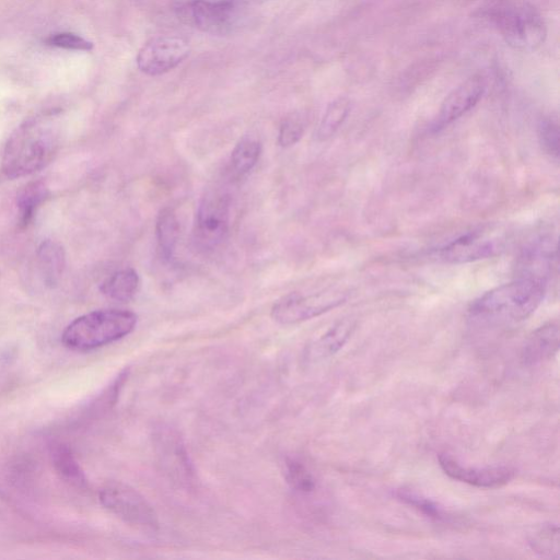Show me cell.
Returning a JSON list of instances; mask_svg holds the SVG:
<instances>
[{"mask_svg": "<svg viewBox=\"0 0 560 560\" xmlns=\"http://www.w3.org/2000/svg\"><path fill=\"white\" fill-rule=\"evenodd\" d=\"M230 197L217 191L208 192L198 206L194 243L202 252L217 250L228 237L230 229Z\"/></svg>", "mask_w": 560, "mask_h": 560, "instance_id": "obj_5", "label": "cell"}, {"mask_svg": "<svg viewBox=\"0 0 560 560\" xmlns=\"http://www.w3.org/2000/svg\"><path fill=\"white\" fill-rule=\"evenodd\" d=\"M560 329L557 322L546 323L535 330L522 349L525 365L533 366L553 358L559 350Z\"/></svg>", "mask_w": 560, "mask_h": 560, "instance_id": "obj_14", "label": "cell"}, {"mask_svg": "<svg viewBox=\"0 0 560 560\" xmlns=\"http://www.w3.org/2000/svg\"><path fill=\"white\" fill-rule=\"evenodd\" d=\"M529 545L536 554L547 558H559V530L557 525L545 524L529 536Z\"/></svg>", "mask_w": 560, "mask_h": 560, "instance_id": "obj_24", "label": "cell"}, {"mask_svg": "<svg viewBox=\"0 0 560 560\" xmlns=\"http://www.w3.org/2000/svg\"><path fill=\"white\" fill-rule=\"evenodd\" d=\"M355 330L356 322L353 319L348 318L336 322L310 345L309 358L312 360L325 359L340 352Z\"/></svg>", "mask_w": 560, "mask_h": 560, "instance_id": "obj_15", "label": "cell"}, {"mask_svg": "<svg viewBox=\"0 0 560 560\" xmlns=\"http://www.w3.org/2000/svg\"><path fill=\"white\" fill-rule=\"evenodd\" d=\"M60 148L54 113L23 123L4 150L2 168L9 179L28 177L49 166Z\"/></svg>", "mask_w": 560, "mask_h": 560, "instance_id": "obj_1", "label": "cell"}, {"mask_svg": "<svg viewBox=\"0 0 560 560\" xmlns=\"http://www.w3.org/2000/svg\"><path fill=\"white\" fill-rule=\"evenodd\" d=\"M262 144L258 138L244 136L232 150L231 165L238 175L250 173L260 160Z\"/></svg>", "mask_w": 560, "mask_h": 560, "instance_id": "obj_21", "label": "cell"}, {"mask_svg": "<svg viewBox=\"0 0 560 560\" xmlns=\"http://www.w3.org/2000/svg\"><path fill=\"white\" fill-rule=\"evenodd\" d=\"M493 19L511 48L534 51L544 43L546 26L539 11L522 0H510L497 5Z\"/></svg>", "mask_w": 560, "mask_h": 560, "instance_id": "obj_4", "label": "cell"}, {"mask_svg": "<svg viewBox=\"0 0 560 560\" xmlns=\"http://www.w3.org/2000/svg\"><path fill=\"white\" fill-rule=\"evenodd\" d=\"M547 280L520 277L476 299L469 308L470 319L478 324L498 326L528 320L544 300Z\"/></svg>", "mask_w": 560, "mask_h": 560, "instance_id": "obj_2", "label": "cell"}, {"mask_svg": "<svg viewBox=\"0 0 560 560\" xmlns=\"http://www.w3.org/2000/svg\"><path fill=\"white\" fill-rule=\"evenodd\" d=\"M348 296L343 289H325L308 295L290 294L275 303L272 318L283 325L306 322L342 306Z\"/></svg>", "mask_w": 560, "mask_h": 560, "instance_id": "obj_6", "label": "cell"}, {"mask_svg": "<svg viewBox=\"0 0 560 560\" xmlns=\"http://www.w3.org/2000/svg\"><path fill=\"white\" fill-rule=\"evenodd\" d=\"M100 501L105 509L128 524L149 530L158 528V517L153 506L130 486L108 484L101 489Z\"/></svg>", "mask_w": 560, "mask_h": 560, "instance_id": "obj_7", "label": "cell"}, {"mask_svg": "<svg viewBox=\"0 0 560 560\" xmlns=\"http://www.w3.org/2000/svg\"><path fill=\"white\" fill-rule=\"evenodd\" d=\"M352 111V101L347 98H338L326 109L317 131V138L325 142L332 138L342 127Z\"/></svg>", "mask_w": 560, "mask_h": 560, "instance_id": "obj_22", "label": "cell"}, {"mask_svg": "<svg viewBox=\"0 0 560 560\" xmlns=\"http://www.w3.org/2000/svg\"><path fill=\"white\" fill-rule=\"evenodd\" d=\"M137 320V315L132 311H93L70 323L63 333L62 341L69 349L88 352L130 335L136 328Z\"/></svg>", "mask_w": 560, "mask_h": 560, "instance_id": "obj_3", "label": "cell"}, {"mask_svg": "<svg viewBox=\"0 0 560 560\" xmlns=\"http://www.w3.org/2000/svg\"><path fill=\"white\" fill-rule=\"evenodd\" d=\"M305 133V124L298 118H290L280 126L278 144L283 148L293 147Z\"/></svg>", "mask_w": 560, "mask_h": 560, "instance_id": "obj_28", "label": "cell"}, {"mask_svg": "<svg viewBox=\"0 0 560 560\" xmlns=\"http://www.w3.org/2000/svg\"><path fill=\"white\" fill-rule=\"evenodd\" d=\"M188 41L177 37H159L148 41L137 55L143 73L158 76L178 67L190 55Z\"/></svg>", "mask_w": 560, "mask_h": 560, "instance_id": "obj_9", "label": "cell"}, {"mask_svg": "<svg viewBox=\"0 0 560 560\" xmlns=\"http://www.w3.org/2000/svg\"><path fill=\"white\" fill-rule=\"evenodd\" d=\"M395 496L402 501L403 504L414 508L429 519L436 521L448 519L446 511L443 510L442 507L435 503L434 500L415 492V490L400 488L396 490Z\"/></svg>", "mask_w": 560, "mask_h": 560, "instance_id": "obj_23", "label": "cell"}, {"mask_svg": "<svg viewBox=\"0 0 560 560\" xmlns=\"http://www.w3.org/2000/svg\"><path fill=\"white\" fill-rule=\"evenodd\" d=\"M539 142L544 153L554 160L559 158L560 133L559 124L555 119H543L538 128Z\"/></svg>", "mask_w": 560, "mask_h": 560, "instance_id": "obj_26", "label": "cell"}, {"mask_svg": "<svg viewBox=\"0 0 560 560\" xmlns=\"http://www.w3.org/2000/svg\"><path fill=\"white\" fill-rule=\"evenodd\" d=\"M38 266L42 282L54 288L60 284L66 267V254L62 245L52 240L41 243L38 249Z\"/></svg>", "mask_w": 560, "mask_h": 560, "instance_id": "obj_16", "label": "cell"}, {"mask_svg": "<svg viewBox=\"0 0 560 560\" xmlns=\"http://www.w3.org/2000/svg\"><path fill=\"white\" fill-rule=\"evenodd\" d=\"M139 285L138 273L133 268H125L104 280L101 293L111 300L128 302L136 296Z\"/></svg>", "mask_w": 560, "mask_h": 560, "instance_id": "obj_19", "label": "cell"}, {"mask_svg": "<svg viewBox=\"0 0 560 560\" xmlns=\"http://www.w3.org/2000/svg\"><path fill=\"white\" fill-rule=\"evenodd\" d=\"M504 247L503 239L490 236V232L484 229H478L443 245L436 251V258L451 264L471 263L494 258Z\"/></svg>", "mask_w": 560, "mask_h": 560, "instance_id": "obj_8", "label": "cell"}, {"mask_svg": "<svg viewBox=\"0 0 560 560\" xmlns=\"http://www.w3.org/2000/svg\"><path fill=\"white\" fill-rule=\"evenodd\" d=\"M486 84L482 76H473L452 90L442 102L436 128L445 127L470 112L481 101Z\"/></svg>", "mask_w": 560, "mask_h": 560, "instance_id": "obj_13", "label": "cell"}, {"mask_svg": "<svg viewBox=\"0 0 560 560\" xmlns=\"http://www.w3.org/2000/svg\"><path fill=\"white\" fill-rule=\"evenodd\" d=\"M156 235L163 259L173 258L180 237V223L172 208L162 209L156 224Z\"/></svg>", "mask_w": 560, "mask_h": 560, "instance_id": "obj_20", "label": "cell"}, {"mask_svg": "<svg viewBox=\"0 0 560 560\" xmlns=\"http://www.w3.org/2000/svg\"><path fill=\"white\" fill-rule=\"evenodd\" d=\"M50 191L43 181H32L23 186L17 196L20 226L28 227L35 213L48 200Z\"/></svg>", "mask_w": 560, "mask_h": 560, "instance_id": "obj_18", "label": "cell"}, {"mask_svg": "<svg viewBox=\"0 0 560 560\" xmlns=\"http://www.w3.org/2000/svg\"><path fill=\"white\" fill-rule=\"evenodd\" d=\"M45 43L54 46V48L64 50L89 52L93 49L92 42L79 37L77 34L68 32L53 34L45 40Z\"/></svg>", "mask_w": 560, "mask_h": 560, "instance_id": "obj_27", "label": "cell"}, {"mask_svg": "<svg viewBox=\"0 0 560 560\" xmlns=\"http://www.w3.org/2000/svg\"><path fill=\"white\" fill-rule=\"evenodd\" d=\"M285 478L290 487L301 494H310L317 486L314 476L307 466L296 459L286 461Z\"/></svg>", "mask_w": 560, "mask_h": 560, "instance_id": "obj_25", "label": "cell"}, {"mask_svg": "<svg viewBox=\"0 0 560 560\" xmlns=\"http://www.w3.org/2000/svg\"><path fill=\"white\" fill-rule=\"evenodd\" d=\"M440 468L452 480L478 488H499L509 484L516 471L509 466H492V468H471L465 466L448 453L438 457Z\"/></svg>", "mask_w": 560, "mask_h": 560, "instance_id": "obj_11", "label": "cell"}, {"mask_svg": "<svg viewBox=\"0 0 560 560\" xmlns=\"http://www.w3.org/2000/svg\"><path fill=\"white\" fill-rule=\"evenodd\" d=\"M237 10L233 0H221L216 3L193 0L189 4V14L196 28L212 34L228 33L235 26Z\"/></svg>", "mask_w": 560, "mask_h": 560, "instance_id": "obj_12", "label": "cell"}, {"mask_svg": "<svg viewBox=\"0 0 560 560\" xmlns=\"http://www.w3.org/2000/svg\"><path fill=\"white\" fill-rule=\"evenodd\" d=\"M154 440L163 471L174 482L190 485L194 477L193 466L177 431L162 426L156 431Z\"/></svg>", "mask_w": 560, "mask_h": 560, "instance_id": "obj_10", "label": "cell"}, {"mask_svg": "<svg viewBox=\"0 0 560 560\" xmlns=\"http://www.w3.org/2000/svg\"><path fill=\"white\" fill-rule=\"evenodd\" d=\"M50 455L56 473L65 483L77 489L87 488V477L72 449L62 442H54L50 446Z\"/></svg>", "mask_w": 560, "mask_h": 560, "instance_id": "obj_17", "label": "cell"}]
</instances>
